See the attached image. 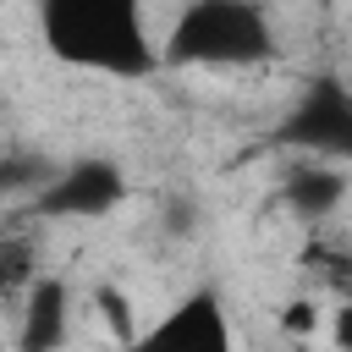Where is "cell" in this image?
<instances>
[{"mask_svg": "<svg viewBox=\"0 0 352 352\" xmlns=\"http://www.w3.org/2000/svg\"><path fill=\"white\" fill-rule=\"evenodd\" d=\"M50 55L66 66L110 72V77H148L165 55L148 44L143 11L132 0H50L38 11Z\"/></svg>", "mask_w": 352, "mask_h": 352, "instance_id": "1", "label": "cell"}, {"mask_svg": "<svg viewBox=\"0 0 352 352\" xmlns=\"http://www.w3.org/2000/svg\"><path fill=\"white\" fill-rule=\"evenodd\" d=\"M275 33L264 6L248 0H192L165 38V60L176 66H253L270 60Z\"/></svg>", "mask_w": 352, "mask_h": 352, "instance_id": "2", "label": "cell"}, {"mask_svg": "<svg viewBox=\"0 0 352 352\" xmlns=\"http://www.w3.org/2000/svg\"><path fill=\"white\" fill-rule=\"evenodd\" d=\"M126 198V176L116 160H72L60 176L33 198L38 220H99Z\"/></svg>", "mask_w": 352, "mask_h": 352, "instance_id": "3", "label": "cell"}, {"mask_svg": "<svg viewBox=\"0 0 352 352\" xmlns=\"http://www.w3.org/2000/svg\"><path fill=\"white\" fill-rule=\"evenodd\" d=\"M280 138L314 154H352V88L341 77H314L280 121Z\"/></svg>", "mask_w": 352, "mask_h": 352, "instance_id": "4", "label": "cell"}, {"mask_svg": "<svg viewBox=\"0 0 352 352\" xmlns=\"http://www.w3.org/2000/svg\"><path fill=\"white\" fill-rule=\"evenodd\" d=\"M121 352H231V324H226V308L214 292H192Z\"/></svg>", "mask_w": 352, "mask_h": 352, "instance_id": "5", "label": "cell"}, {"mask_svg": "<svg viewBox=\"0 0 352 352\" xmlns=\"http://www.w3.org/2000/svg\"><path fill=\"white\" fill-rule=\"evenodd\" d=\"M16 352H60L66 346V319H72V292L60 275H38V286L16 308Z\"/></svg>", "mask_w": 352, "mask_h": 352, "instance_id": "6", "label": "cell"}, {"mask_svg": "<svg viewBox=\"0 0 352 352\" xmlns=\"http://www.w3.org/2000/svg\"><path fill=\"white\" fill-rule=\"evenodd\" d=\"M341 198H346V182L336 176V170H319V165H297V170H286V187H280V204L297 214V220H330L336 209H341Z\"/></svg>", "mask_w": 352, "mask_h": 352, "instance_id": "7", "label": "cell"}, {"mask_svg": "<svg viewBox=\"0 0 352 352\" xmlns=\"http://www.w3.org/2000/svg\"><path fill=\"white\" fill-rule=\"evenodd\" d=\"M33 286H38V275H33V236L6 231L0 236V292L6 297H28Z\"/></svg>", "mask_w": 352, "mask_h": 352, "instance_id": "8", "label": "cell"}, {"mask_svg": "<svg viewBox=\"0 0 352 352\" xmlns=\"http://www.w3.org/2000/svg\"><path fill=\"white\" fill-rule=\"evenodd\" d=\"M55 176H60V165H50V160H38V154H16V148H11V154L0 160V192H11V198H16V192H33V198H38Z\"/></svg>", "mask_w": 352, "mask_h": 352, "instance_id": "9", "label": "cell"}, {"mask_svg": "<svg viewBox=\"0 0 352 352\" xmlns=\"http://www.w3.org/2000/svg\"><path fill=\"white\" fill-rule=\"evenodd\" d=\"M94 302H99V319L110 324V336L121 346H132L138 336H132V302H126V292L121 286H94Z\"/></svg>", "mask_w": 352, "mask_h": 352, "instance_id": "10", "label": "cell"}, {"mask_svg": "<svg viewBox=\"0 0 352 352\" xmlns=\"http://www.w3.org/2000/svg\"><path fill=\"white\" fill-rule=\"evenodd\" d=\"M319 324H324V319H319V302H314V297H292V302L280 308V330L297 336V341H314Z\"/></svg>", "mask_w": 352, "mask_h": 352, "instance_id": "11", "label": "cell"}, {"mask_svg": "<svg viewBox=\"0 0 352 352\" xmlns=\"http://www.w3.org/2000/svg\"><path fill=\"white\" fill-rule=\"evenodd\" d=\"M160 226H165L170 236H192V231H198V209H192V198H170L165 214H160Z\"/></svg>", "mask_w": 352, "mask_h": 352, "instance_id": "12", "label": "cell"}, {"mask_svg": "<svg viewBox=\"0 0 352 352\" xmlns=\"http://www.w3.org/2000/svg\"><path fill=\"white\" fill-rule=\"evenodd\" d=\"M330 341H336V352H352V297L336 308V319H330Z\"/></svg>", "mask_w": 352, "mask_h": 352, "instance_id": "13", "label": "cell"}]
</instances>
